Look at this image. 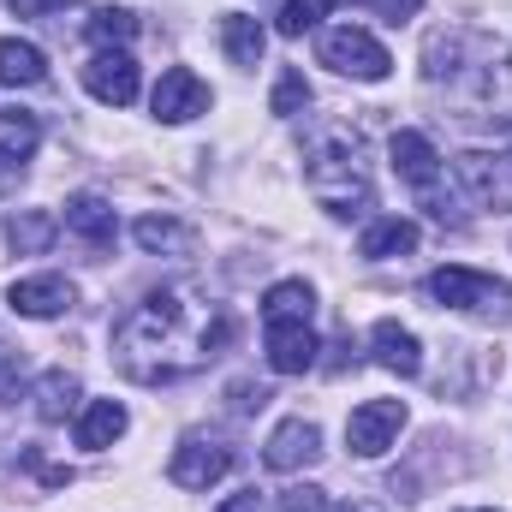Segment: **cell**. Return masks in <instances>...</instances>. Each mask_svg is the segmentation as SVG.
<instances>
[{
    "label": "cell",
    "mask_w": 512,
    "mask_h": 512,
    "mask_svg": "<svg viewBox=\"0 0 512 512\" xmlns=\"http://www.w3.org/2000/svg\"><path fill=\"white\" fill-rule=\"evenodd\" d=\"M233 316L227 304L203 298L197 286H155L114 322V364L126 382L173 387L197 370H209L233 346Z\"/></svg>",
    "instance_id": "cell-1"
},
{
    "label": "cell",
    "mask_w": 512,
    "mask_h": 512,
    "mask_svg": "<svg viewBox=\"0 0 512 512\" xmlns=\"http://www.w3.org/2000/svg\"><path fill=\"white\" fill-rule=\"evenodd\" d=\"M304 161H310V167H304V185H310V197H316L328 215L352 221V215H364V209L376 203L370 161H364V143H358L352 131H322Z\"/></svg>",
    "instance_id": "cell-2"
},
{
    "label": "cell",
    "mask_w": 512,
    "mask_h": 512,
    "mask_svg": "<svg viewBox=\"0 0 512 512\" xmlns=\"http://www.w3.org/2000/svg\"><path fill=\"white\" fill-rule=\"evenodd\" d=\"M429 298L447 304V310H471V316H512V286L495 274H477V268H435L429 280Z\"/></svg>",
    "instance_id": "cell-3"
},
{
    "label": "cell",
    "mask_w": 512,
    "mask_h": 512,
    "mask_svg": "<svg viewBox=\"0 0 512 512\" xmlns=\"http://www.w3.org/2000/svg\"><path fill=\"white\" fill-rule=\"evenodd\" d=\"M316 54H322V66H334L340 78H358V84H382L387 72H393V54H387L370 30H358V24H334V30H322Z\"/></svg>",
    "instance_id": "cell-4"
},
{
    "label": "cell",
    "mask_w": 512,
    "mask_h": 512,
    "mask_svg": "<svg viewBox=\"0 0 512 512\" xmlns=\"http://www.w3.org/2000/svg\"><path fill=\"white\" fill-rule=\"evenodd\" d=\"M393 173L417 191V203L429 215L447 221V209H441V155H435V143L423 131H393Z\"/></svg>",
    "instance_id": "cell-5"
},
{
    "label": "cell",
    "mask_w": 512,
    "mask_h": 512,
    "mask_svg": "<svg viewBox=\"0 0 512 512\" xmlns=\"http://www.w3.org/2000/svg\"><path fill=\"white\" fill-rule=\"evenodd\" d=\"M233 465H239V453H233L227 441H215V435H185V441L173 447V459H167V477H173L179 489H215Z\"/></svg>",
    "instance_id": "cell-6"
},
{
    "label": "cell",
    "mask_w": 512,
    "mask_h": 512,
    "mask_svg": "<svg viewBox=\"0 0 512 512\" xmlns=\"http://www.w3.org/2000/svg\"><path fill=\"white\" fill-rule=\"evenodd\" d=\"M399 429H405V399H364L346 417V447L358 459H382L387 447L399 441Z\"/></svg>",
    "instance_id": "cell-7"
},
{
    "label": "cell",
    "mask_w": 512,
    "mask_h": 512,
    "mask_svg": "<svg viewBox=\"0 0 512 512\" xmlns=\"http://www.w3.org/2000/svg\"><path fill=\"white\" fill-rule=\"evenodd\" d=\"M453 173H459V185H465L483 209H495V215H507L512 209V155L465 149V155L453 161Z\"/></svg>",
    "instance_id": "cell-8"
},
{
    "label": "cell",
    "mask_w": 512,
    "mask_h": 512,
    "mask_svg": "<svg viewBox=\"0 0 512 512\" xmlns=\"http://www.w3.org/2000/svg\"><path fill=\"white\" fill-rule=\"evenodd\" d=\"M209 102H215V90H209L191 66H167V72H161V84H155V96H149L155 120H167V126H185V120L209 114Z\"/></svg>",
    "instance_id": "cell-9"
},
{
    "label": "cell",
    "mask_w": 512,
    "mask_h": 512,
    "mask_svg": "<svg viewBox=\"0 0 512 512\" xmlns=\"http://www.w3.org/2000/svg\"><path fill=\"white\" fill-rule=\"evenodd\" d=\"M6 304L18 316H30V322H54V316H66L78 304V286L66 274H24V280L6 286Z\"/></svg>",
    "instance_id": "cell-10"
},
{
    "label": "cell",
    "mask_w": 512,
    "mask_h": 512,
    "mask_svg": "<svg viewBox=\"0 0 512 512\" xmlns=\"http://www.w3.org/2000/svg\"><path fill=\"white\" fill-rule=\"evenodd\" d=\"M84 90L102 108H131L137 102V60H131L126 48H96L90 66H84Z\"/></svg>",
    "instance_id": "cell-11"
},
{
    "label": "cell",
    "mask_w": 512,
    "mask_h": 512,
    "mask_svg": "<svg viewBox=\"0 0 512 512\" xmlns=\"http://www.w3.org/2000/svg\"><path fill=\"white\" fill-rule=\"evenodd\" d=\"M262 352H268V370L274 376H304L316 370V328L310 322H262Z\"/></svg>",
    "instance_id": "cell-12"
},
{
    "label": "cell",
    "mask_w": 512,
    "mask_h": 512,
    "mask_svg": "<svg viewBox=\"0 0 512 512\" xmlns=\"http://www.w3.org/2000/svg\"><path fill=\"white\" fill-rule=\"evenodd\" d=\"M316 459H322V429H316L310 417H286V423L268 435V447H262V465H268V471H280V477L310 471Z\"/></svg>",
    "instance_id": "cell-13"
},
{
    "label": "cell",
    "mask_w": 512,
    "mask_h": 512,
    "mask_svg": "<svg viewBox=\"0 0 512 512\" xmlns=\"http://www.w3.org/2000/svg\"><path fill=\"white\" fill-rule=\"evenodd\" d=\"M66 233H72L84 251H114L120 215H114V203H108V197H96V191H78V197L66 203Z\"/></svg>",
    "instance_id": "cell-14"
},
{
    "label": "cell",
    "mask_w": 512,
    "mask_h": 512,
    "mask_svg": "<svg viewBox=\"0 0 512 512\" xmlns=\"http://www.w3.org/2000/svg\"><path fill=\"white\" fill-rule=\"evenodd\" d=\"M370 346H376V364L393 370V376H405V382L423 370V346H417V334H411V328H399L393 316H382V322L370 328Z\"/></svg>",
    "instance_id": "cell-15"
},
{
    "label": "cell",
    "mask_w": 512,
    "mask_h": 512,
    "mask_svg": "<svg viewBox=\"0 0 512 512\" xmlns=\"http://www.w3.org/2000/svg\"><path fill=\"white\" fill-rule=\"evenodd\" d=\"M126 429H131V417H126L120 399H90V405L78 411V447H84V453H108Z\"/></svg>",
    "instance_id": "cell-16"
},
{
    "label": "cell",
    "mask_w": 512,
    "mask_h": 512,
    "mask_svg": "<svg viewBox=\"0 0 512 512\" xmlns=\"http://www.w3.org/2000/svg\"><path fill=\"white\" fill-rule=\"evenodd\" d=\"M417 221L411 215H376L370 227H364V239H358V256H370V262H387V256H411L417 251Z\"/></svg>",
    "instance_id": "cell-17"
},
{
    "label": "cell",
    "mask_w": 512,
    "mask_h": 512,
    "mask_svg": "<svg viewBox=\"0 0 512 512\" xmlns=\"http://www.w3.org/2000/svg\"><path fill=\"white\" fill-rule=\"evenodd\" d=\"M48 78V54L24 36H0V84L6 90H30Z\"/></svg>",
    "instance_id": "cell-18"
},
{
    "label": "cell",
    "mask_w": 512,
    "mask_h": 512,
    "mask_svg": "<svg viewBox=\"0 0 512 512\" xmlns=\"http://www.w3.org/2000/svg\"><path fill=\"white\" fill-rule=\"evenodd\" d=\"M221 48L233 66H262V48H268V30L256 24L251 12H227L221 18Z\"/></svg>",
    "instance_id": "cell-19"
},
{
    "label": "cell",
    "mask_w": 512,
    "mask_h": 512,
    "mask_svg": "<svg viewBox=\"0 0 512 512\" xmlns=\"http://www.w3.org/2000/svg\"><path fill=\"white\" fill-rule=\"evenodd\" d=\"M316 316V292L304 280H274L262 292V322H310Z\"/></svg>",
    "instance_id": "cell-20"
},
{
    "label": "cell",
    "mask_w": 512,
    "mask_h": 512,
    "mask_svg": "<svg viewBox=\"0 0 512 512\" xmlns=\"http://www.w3.org/2000/svg\"><path fill=\"white\" fill-rule=\"evenodd\" d=\"M131 239H137L149 256H185L191 251V227L173 221V215H143V221L131 227Z\"/></svg>",
    "instance_id": "cell-21"
},
{
    "label": "cell",
    "mask_w": 512,
    "mask_h": 512,
    "mask_svg": "<svg viewBox=\"0 0 512 512\" xmlns=\"http://www.w3.org/2000/svg\"><path fill=\"white\" fill-rule=\"evenodd\" d=\"M42 143V120L24 114V108H0V155L6 161H30Z\"/></svg>",
    "instance_id": "cell-22"
},
{
    "label": "cell",
    "mask_w": 512,
    "mask_h": 512,
    "mask_svg": "<svg viewBox=\"0 0 512 512\" xmlns=\"http://www.w3.org/2000/svg\"><path fill=\"white\" fill-rule=\"evenodd\" d=\"M54 233H60V221H54L48 209H24V215H12V227H6V239H12L18 256H42L54 245Z\"/></svg>",
    "instance_id": "cell-23"
},
{
    "label": "cell",
    "mask_w": 512,
    "mask_h": 512,
    "mask_svg": "<svg viewBox=\"0 0 512 512\" xmlns=\"http://www.w3.org/2000/svg\"><path fill=\"white\" fill-rule=\"evenodd\" d=\"M72 405H78V376H66V370H48V376L36 382V417H42V423H60Z\"/></svg>",
    "instance_id": "cell-24"
},
{
    "label": "cell",
    "mask_w": 512,
    "mask_h": 512,
    "mask_svg": "<svg viewBox=\"0 0 512 512\" xmlns=\"http://www.w3.org/2000/svg\"><path fill=\"white\" fill-rule=\"evenodd\" d=\"M84 30H90L96 48H126L131 36H137V12H126V6H96Z\"/></svg>",
    "instance_id": "cell-25"
},
{
    "label": "cell",
    "mask_w": 512,
    "mask_h": 512,
    "mask_svg": "<svg viewBox=\"0 0 512 512\" xmlns=\"http://www.w3.org/2000/svg\"><path fill=\"white\" fill-rule=\"evenodd\" d=\"M334 6H340V0H286L280 18H274V30H280V36H304V30H316Z\"/></svg>",
    "instance_id": "cell-26"
},
{
    "label": "cell",
    "mask_w": 512,
    "mask_h": 512,
    "mask_svg": "<svg viewBox=\"0 0 512 512\" xmlns=\"http://www.w3.org/2000/svg\"><path fill=\"white\" fill-rule=\"evenodd\" d=\"M304 108H310V84H304V72H280V84H274V114L292 120V114H304Z\"/></svg>",
    "instance_id": "cell-27"
},
{
    "label": "cell",
    "mask_w": 512,
    "mask_h": 512,
    "mask_svg": "<svg viewBox=\"0 0 512 512\" xmlns=\"http://www.w3.org/2000/svg\"><path fill=\"white\" fill-rule=\"evenodd\" d=\"M280 512H328V489H316V483H292V489L280 495Z\"/></svg>",
    "instance_id": "cell-28"
},
{
    "label": "cell",
    "mask_w": 512,
    "mask_h": 512,
    "mask_svg": "<svg viewBox=\"0 0 512 512\" xmlns=\"http://www.w3.org/2000/svg\"><path fill=\"white\" fill-rule=\"evenodd\" d=\"M352 6L376 12L382 24H405V18H417V6H423V0H352Z\"/></svg>",
    "instance_id": "cell-29"
},
{
    "label": "cell",
    "mask_w": 512,
    "mask_h": 512,
    "mask_svg": "<svg viewBox=\"0 0 512 512\" xmlns=\"http://www.w3.org/2000/svg\"><path fill=\"white\" fill-rule=\"evenodd\" d=\"M18 18H54V12H66L72 0H6Z\"/></svg>",
    "instance_id": "cell-30"
},
{
    "label": "cell",
    "mask_w": 512,
    "mask_h": 512,
    "mask_svg": "<svg viewBox=\"0 0 512 512\" xmlns=\"http://www.w3.org/2000/svg\"><path fill=\"white\" fill-rule=\"evenodd\" d=\"M262 405H268V393H262V387L233 382V411H262Z\"/></svg>",
    "instance_id": "cell-31"
},
{
    "label": "cell",
    "mask_w": 512,
    "mask_h": 512,
    "mask_svg": "<svg viewBox=\"0 0 512 512\" xmlns=\"http://www.w3.org/2000/svg\"><path fill=\"white\" fill-rule=\"evenodd\" d=\"M18 185H24V161H6L0 155V197H12Z\"/></svg>",
    "instance_id": "cell-32"
},
{
    "label": "cell",
    "mask_w": 512,
    "mask_h": 512,
    "mask_svg": "<svg viewBox=\"0 0 512 512\" xmlns=\"http://www.w3.org/2000/svg\"><path fill=\"white\" fill-rule=\"evenodd\" d=\"M215 512H262V495H256V489H239L233 501H221Z\"/></svg>",
    "instance_id": "cell-33"
},
{
    "label": "cell",
    "mask_w": 512,
    "mask_h": 512,
    "mask_svg": "<svg viewBox=\"0 0 512 512\" xmlns=\"http://www.w3.org/2000/svg\"><path fill=\"white\" fill-rule=\"evenodd\" d=\"M12 382H18V358L0 346V393H12Z\"/></svg>",
    "instance_id": "cell-34"
},
{
    "label": "cell",
    "mask_w": 512,
    "mask_h": 512,
    "mask_svg": "<svg viewBox=\"0 0 512 512\" xmlns=\"http://www.w3.org/2000/svg\"><path fill=\"white\" fill-rule=\"evenodd\" d=\"M340 512H376V507H358V501H346V507H340Z\"/></svg>",
    "instance_id": "cell-35"
},
{
    "label": "cell",
    "mask_w": 512,
    "mask_h": 512,
    "mask_svg": "<svg viewBox=\"0 0 512 512\" xmlns=\"http://www.w3.org/2000/svg\"><path fill=\"white\" fill-rule=\"evenodd\" d=\"M471 512H495V507H471Z\"/></svg>",
    "instance_id": "cell-36"
}]
</instances>
